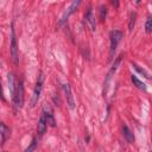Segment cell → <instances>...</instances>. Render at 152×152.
<instances>
[{
	"label": "cell",
	"instance_id": "1",
	"mask_svg": "<svg viewBox=\"0 0 152 152\" xmlns=\"http://www.w3.org/2000/svg\"><path fill=\"white\" fill-rule=\"evenodd\" d=\"M13 102H14L15 110L20 109L23 107V104H24V86H23V81L17 83V89H15V94L13 96Z\"/></svg>",
	"mask_w": 152,
	"mask_h": 152
},
{
	"label": "cell",
	"instance_id": "2",
	"mask_svg": "<svg viewBox=\"0 0 152 152\" xmlns=\"http://www.w3.org/2000/svg\"><path fill=\"white\" fill-rule=\"evenodd\" d=\"M122 38V32L119 31V30H114L110 32V49H109V58L112 59L113 56H114V52L116 50V46L118 44L120 43Z\"/></svg>",
	"mask_w": 152,
	"mask_h": 152
},
{
	"label": "cell",
	"instance_id": "3",
	"mask_svg": "<svg viewBox=\"0 0 152 152\" xmlns=\"http://www.w3.org/2000/svg\"><path fill=\"white\" fill-rule=\"evenodd\" d=\"M43 81H44V76H43V72H39V76L37 78V83H36V87H34V90H33V95H32V101H31V106L34 107L40 97V94H42V89H43Z\"/></svg>",
	"mask_w": 152,
	"mask_h": 152
},
{
	"label": "cell",
	"instance_id": "4",
	"mask_svg": "<svg viewBox=\"0 0 152 152\" xmlns=\"http://www.w3.org/2000/svg\"><path fill=\"white\" fill-rule=\"evenodd\" d=\"M11 55L14 64H18V45H17V37H15V31L13 25L11 30Z\"/></svg>",
	"mask_w": 152,
	"mask_h": 152
},
{
	"label": "cell",
	"instance_id": "5",
	"mask_svg": "<svg viewBox=\"0 0 152 152\" xmlns=\"http://www.w3.org/2000/svg\"><path fill=\"white\" fill-rule=\"evenodd\" d=\"M81 4V1H74V2H71L70 4V6L64 11V13H63V15H62V18H61V20H59V25H62V24H64L66 20H68V18L76 11V8L78 7V5Z\"/></svg>",
	"mask_w": 152,
	"mask_h": 152
},
{
	"label": "cell",
	"instance_id": "6",
	"mask_svg": "<svg viewBox=\"0 0 152 152\" xmlns=\"http://www.w3.org/2000/svg\"><path fill=\"white\" fill-rule=\"evenodd\" d=\"M63 89H64V94H65V99H66V103L69 106L70 109H74L75 108V100H74V96H72V93H71V88L68 83L63 84Z\"/></svg>",
	"mask_w": 152,
	"mask_h": 152
},
{
	"label": "cell",
	"instance_id": "7",
	"mask_svg": "<svg viewBox=\"0 0 152 152\" xmlns=\"http://www.w3.org/2000/svg\"><path fill=\"white\" fill-rule=\"evenodd\" d=\"M43 114H44V116H45L46 125H49V126H51V127H55V126H56V120H55L53 113H52V110L50 109V107H44Z\"/></svg>",
	"mask_w": 152,
	"mask_h": 152
},
{
	"label": "cell",
	"instance_id": "8",
	"mask_svg": "<svg viewBox=\"0 0 152 152\" xmlns=\"http://www.w3.org/2000/svg\"><path fill=\"white\" fill-rule=\"evenodd\" d=\"M84 19H86V23L88 24L89 28H90L91 31H95V28H96V24H95V17H94L93 11H91L90 8H89V10L87 11V13L84 14Z\"/></svg>",
	"mask_w": 152,
	"mask_h": 152
},
{
	"label": "cell",
	"instance_id": "9",
	"mask_svg": "<svg viewBox=\"0 0 152 152\" xmlns=\"http://www.w3.org/2000/svg\"><path fill=\"white\" fill-rule=\"evenodd\" d=\"M0 135H1V141H2V144L10 138V135H11V131H10V128L4 124V122H0Z\"/></svg>",
	"mask_w": 152,
	"mask_h": 152
},
{
	"label": "cell",
	"instance_id": "10",
	"mask_svg": "<svg viewBox=\"0 0 152 152\" xmlns=\"http://www.w3.org/2000/svg\"><path fill=\"white\" fill-rule=\"evenodd\" d=\"M122 134H124V137H125V139L129 142V144H133L134 142V134L132 133V131L128 128V126L127 125H122Z\"/></svg>",
	"mask_w": 152,
	"mask_h": 152
},
{
	"label": "cell",
	"instance_id": "11",
	"mask_svg": "<svg viewBox=\"0 0 152 152\" xmlns=\"http://www.w3.org/2000/svg\"><path fill=\"white\" fill-rule=\"evenodd\" d=\"M8 88H10V91H11V95H12V99L15 94V89H17V83H15V78H14V75L12 72H10L8 75Z\"/></svg>",
	"mask_w": 152,
	"mask_h": 152
},
{
	"label": "cell",
	"instance_id": "12",
	"mask_svg": "<svg viewBox=\"0 0 152 152\" xmlns=\"http://www.w3.org/2000/svg\"><path fill=\"white\" fill-rule=\"evenodd\" d=\"M46 126H48V125H46L45 116H44V114H42L40 118H39V121H38V126H37V131H38V134H39V135H43V134L45 133Z\"/></svg>",
	"mask_w": 152,
	"mask_h": 152
},
{
	"label": "cell",
	"instance_id": "13",
	"mask_svg": "<svg viewBox=\"0 0 152 152\" xmlns=\"http://www.w3.org/2000/svg\"><path fill=\"white\" fill-rule=\"evenodd\" d=\"M131 80H132V82H133V84L137 87V88H139V89H141V90H144V91H146V84L144 83V82H141L137 76H134V75H132L131 76Z\"/></svg>",
	"mask_w": 152,
	"mask_h": 152
},
{
	"label": "cell",
	"instance_id": "14",
	"mask_svg": "<svg viewBox=\"0 0 152 152\" xmlns=\"http://www.w3.org/2000/svg\"><path fill=\"white\" fill-rule=\"evenodd\" d=\"M37 144H38V142H37V138H33V139H32V141H31V142H30V145L25 148V151H24V152H33V151L37 148Z\"/></svg>",
	"mask_w": 152,
	"mask_h": 152
},
{
	"label": "cell",
	"instance_id": "15",
	"mask_svg": "<svg viewBox=\"0 0 152 152\" xmlns=\"http://www.w3.org/2000/svg\"><path fill=\"white\" fill-rule=\"evenodd\" d=\"M135 18H137V14L133 13V14L131 15V20H129V23H128V30H129V32H132V30H133V27H134Z\"/></svg>",
	"mask_w": 152,
	"mask_h": 152
},
{
	"label": "cell",
	"instance_id": "16",
	"mask_svg": "<svg viewBox=\"0 0 152 152\" xmlns=\"http://www.w3.org/2000/svg\"><path fill=\"white\" fill-rule=\"evenodd\" d=\"M133 66H134V69H135V70H137V71H138L139 74H141V75H142V76H145L146 78H150V75H148V72H147L146 70H144V69L139 68V66H138L137 64H133Z\"/></svg>",
	"mask_w": 152,
	"mask_h": 152
},
{
	"label": "cell",
	"instance_id": "17",
	"mask_svg": "<svg viewBox=\"0 0 152 152\" xmlns=\"http://www.w3.org/2000/svg\"><path fill=\"white\" fill-rule=\"evenodd\" d=\"M106 14H107V8L104 6H100V20L101 21L106 19Z\"/></svg>",
	"mask_w": 152,
	"mask_h": 152
},
{
	"label": "cell",
	"instance_id": "18",
	"mask_svg": "<svg viewBox=\"0 0 152 152\" xmlns=\"http://www.w3.org/2000/svg\"><path fill=\"white\" fill-rule=\"evenodd\" d=\"M145 28H146V32H151V30H152V18L151 17H148L147 18V20H146V25H145Z\"/></svg>",
	"mask_w": 152,
	"mask_h": 152
},
{
	"label": "cell",
	"instance_id": "19",
	"mask_svg": "<svg viewBox=\"0 0 152 152\" xmlns=\"http://www.w3.org/2000/svg\"><path fill=\"white\" fill-rule=\"evenodd\" d=\"M0 99L2 101H5V97H4V91H2V86H1V81H0Z\"/></svg>",
	"mask_w": 152,
	"mask_h": 152
}]
</instances>
